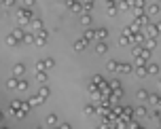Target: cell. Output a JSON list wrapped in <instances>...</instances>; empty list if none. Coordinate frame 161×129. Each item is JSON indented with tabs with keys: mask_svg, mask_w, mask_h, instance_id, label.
Here are the masks:
<instances>
[{
	"mask_svg": "<svg viewBox=\"0 0 161 129\" xmlns=\"http://www.w3.org/2000/svg\"><path fill=\"white\" fill-rule=\"evenodd\" d=\"M81 23H83V25H91V15L83 13V15H81Z\"/></svg>",
	"mask_w": 161,
	"mask_h": 129,
	"instance_id": "cell-21",
	"label": "cell"
},
{
	"mask_svg": "<svg viewBox=\"0 0 161 129\" xmlns=\"http://www.w3.org/2000/svg\"><path fill=\"white\" fill-rule=\"evenodd\" d=\"M138 99H148V93L144 89H140V91H138Z\"/></svg>",
	"mask_w": 161,
	"mask_h": 129,
	"instance_id": "cell-35",
	"label": "cell"
},
{
	"mask_svg": "<svg viewBox=\"0 0 161 129\" xmlns=\"http://www.w3.org/2000/svg\"><path fill=\"white\" fill-rule=\"evenodd\" d=\"M83 114H85V116H91V114H98V108H93V106L89 104V106H85V108H83Z\"/></svg>",
	"mask_w": 161,
	"mask_h": 129,
	"instance_id": "cell-12",
	"label": "cell"
},
{
	"mask_svg": "<svg viewBox=\"0 0 161 129\" xmlns=\"http://www.w3.org/2000/svg\"><path fill=\"white\" fill-rule=\"evenodd\" d=\"M119 72H123V74H131V72H134V68H131L129 64H121V70H119Z\"/></svg>",
	"mask_w": 161,
	"mask_h": 129,
	"instance_id": "cell-22",
	"label": "cell"
},
{
	"mask_svg": "<svg viewBox=\"0 0 161 129\" xmlns=\"http://www.w3.org/2000/svg\"><path fill=\"white\" fill-rule=\"evenodd\" d=\"M136 74H138V76H146V74H148V68H146V66H138V68H136Z\"/></svg>",
	"mask_w": 161,
	"mask_h": 129,
	"instance_id": "cell-18",
	"label": "cell"
},
{
	"mask_svg": "<svg viewBox=\"0 0 161 129\" xmlns=\"http://www.w3.org/2000/svg\"><path fill=\"white\" fill-rule=\"evenodd\" d=\"M138 23H140V25H146V23H148V17H146V15H140V17H138Z\"/></svg>",
	"mask_w": 161,
	"mask_h": 129,
	"instance_id": "cell-36",
	"label": "cell"
},
{
	"mask_svg": "<svg viewBox=\"0 0 161 129\" xmlns=\"http://www.w3.org/2000/svg\"><path fill=\"white\" fill-rule=\"evenodd\" d=\"M34 2H36V0H24V7H26V9H32Z\"/></svg>",
	"mask_w": 161,
	"mask_h": 129,
	"instance_id": "cell-42",
	"label": "cell"
},
{
	"mask_svg": "<svg viewBox=\"0 0 161 129\" xmlns=\"http://www.w3.org/2000/svg\"><path fill=\"white\" fill-rule=\"evenodd\" d=\"M83 7H85V13L91 11V7H93V0H83Z\"/></svg>",
	"mask_w": 161,
	"mask_h": 129,
	"instance_id": "cell-30",
	"label": "cell"
},
{
	"mask_svg": "<svg viewBox=\"0 0 161 129\" xmlns=\"http://www.w3.org/2000/svg\"><path fill=\"white\" fill-rule=\"evenodd\" d=\"M74 4H76V0H66V7H68V9H72Z\"/></svg>",
	"mask_w": 161,
	"mask_h": 129,
	"instance_id": "cell-45",
	"label": "cell"
},
{
	"mask_svg": "<svg viewBox=\"0 0 161 129\" xmlns=\"http://www.w3.org/2000/svg\"><path fill=\"white\" fill-rule=\"evenodd\" d=\"M59 129H72V127L68 125V123H64V125H59Z\"/></svg>",
	"mask_w": 161,
	"mask_h": 129,
	"instance_id": "cell-48",
	"label": "cell"
},
{
	"mask_svg": "<svg viewBox=\"0 0 161 129\" xmlns=\"http://www.w3.org/2000/svg\"><path fill=\"white\" fill-rule=\"evenodd\" d=\"M57 129H59V127H57Z\"/></svg>",
	"mask_w": 161,
	"mask_h": 129,
	"instance_id": "cell-51",
	"label": "cell"
},
{
	"mask_svg": "<svg viewBox=\"0 0 161 129\" xmlns=\"http://www.w3.org/2000/svg\"><path fill=\"white\" fill-rule=\"evenodd\" d=\"M21 108H24V102H17V99H15V102H11V106H9V110H11L13 114H15V112H19Z\"/></svg>",
	"mask_w": 161,
	"mask_h": 129,
	"instance_id": "cell-6",
	"label": "cell"
},
{
	"mask_svg": "<svg viewBox=\"0 0 161 129\" xmlns=\"http://www.w3.org/2000/svg\"><path fill=\"white\" fill-rule=\"evenodd\" d=\"M144 49H151V51H153V49H155V38H148V40H146V47H144Z\"/></svg>",
	"mask_w": 161,
	"mask_h": 129,
	"instance_id": "cell-37",
	"label": "cell"
},
{
	"mask_svg": "<svg viewBox=\"0 0 161 129\" xmlns=\"http://www.w3.org/2000/svg\"><path fill=\"white\" fill-rule=\"evenodd\" d=\"M131 7H134V0H121V4H119L121 11H129Z\"/></svg>",
	"mask_w": 161,
	"mask_h": 129,
	"instance_id": "cell-11",
	"label": "cell"
},
{
	"mask_svg": "<svg viewBox=\"0 0 161 129\" xmlns=\"http://www.w3.org/2000/svg\"><path fill=\"white\" fill-rule=\"evenodd\" d=\"M106 36H108V30H106V28H100V30H98V40H104Z\"/></svg>",
	"mask_w": 161,
	"mask_h": 129,
	"instance_id": "cell-25",
	"label": "cell"
},
{
	"mask_svg": "<svg viewBox=\"0 0 161 129\" xmlns=\"http://www.w3.org/2000/svg\"><path fill=\"white\" fill-rule=\"evenodd\" d=\"M106 70H110V72H119V70H121V64H119L117 59H110V62L106 64Z\"/></svg>",
	"mask_w": 161,
	"mask_h": 129,
	"instance_id": "cell-4",
	"label": "cell"
},
{
	"mask_svg": "<svg viewBox=\"0 0 161 129\" xmlns=\"http://www.w3.org/2000/svg\"><path fill=\"white\" fill-rule=\"evenodd\" d=\"M157 32H159V30H157V25H148V28H146V34H148L151 38H155Z\"/></svg>",
	"mask_w": 161,
	"mask_h": 129,
	"instance_id": "cell-19",
	"label": "cell"
},
{
	"mask_svg": "<svg viewBox=\"0 0 161 129\" xmlns=\"http://www.w3.org/2000/svg\"><path fill=\"white\" fill-rule=\"evenodd\" d=\"M117 7V2H114V0H106V9H114Z\"/></svg>",
	"mask_w": 161,
	"mask_h": 129,
	"instance_id": "cell-43",
	"label": "cell"
},
{
	"mask_svg": "<svg viewBox=\"0 0 161 129\" xmlns=\"http://www.w3.org/2000/svg\"><path fill=\"white\" fill-rule=\"evenodd\" d=\"M148 99L153 102L155 106H161V95H155V93H153V95H148Z\"/></svg>",
	"mask_w": 161,
	"mask_h": 129,
	"instance_id": "cell-24",
	"label": "cell"
},
{
	"mask_svg": "<svg viewBox=\"0 0 161 129\" xmlns=\"http://www.w3.org/2000/svg\"><path fill=\"white\" fill-rule=\"evenodd\" d=\"M131 53L134 55H142V49L138 47V44H131Z\"/></svg>",
	"mask_w": 161,
	"mask_h": 129,
	"instance_id": "cell-31",
	"label": "cell"
},
{
	"mask_svg": "<svg viewBox=\"0 0 161 129\" xmlns=\"http://www.w3.org/2000/svg\"><path fill=\"white\" fill-rule=\"evenodd\" d=\"M38 95H40L42 99H47V97L51 95V89H49L47 85H40V91H38Z\"/></svg>",
	"mask_w": 161,
	"mask_h": 129,
	"instance_id": "cell-10",
	"label": "cell"
},
{
	"mask_svg": "<svg viewBox=\"0 0 161 129\" xmlns=\"http://www.w3.org/2000/svg\"><path fill=\"white\" fill-rule=\"evenodd\" d=\"M106 51H108L106 42H104V40H98V44H96V53H98V55H104Z\"/></svg>",
	"mask_w": 161,
	"mask_h": 129,
	"instance_id": "cell-5",
	"label": "cell"
},
{
	"mask_svg": "<svg viewBox=\"0 0 161 129\" xmlns=\"http://www.w3.org/2000/svg\"><path fill=\"white\" fill-rule=\"evenodd\" d=\"M87 42H89L87 38H81V40H76V42H74V51H76V53H83V51L87 49Z\"/></svg>",
	"mask_w": 161,
	"mask_h": 129,
	"instance_id": "cell-3",
	"label": "cell"
},
{
	"mask_svg": "<svg viewBox=\"0 0 161 129\" xmlns=\"http://www.w3.org/2000/svg\"><path fill=\"white\" fill-rule=\"evenodd\" d=\"M13 36H15L17 40H24V36H26V32H24V30H21V28H15V30H13Z\"/></svg>",
	"mask_w": 161,
	"mask_h": 129,
	"instance_id": "cell-15",
	"label": "cell"
},
{
	"mask_svg": "<svg viewBox=\"0 0 161 129\" xmlns=\"http://www.w3.org/2000/svg\"><path fill=\"white\" fill-rule=\"evenodd\" d=\"M87 89H89V93H91V95L98 93V85H96V83H89V87H87Z\"/></svg>",
	"mask_w": 161,
	"mask_h": 129,
	"instance_id": "cell-33",
	"label": "cell"
},
{
	"mask_svg": "<svg viewBox=\"0 0 161 129\" xmlns=\"http://www.w3.org/2000/svg\"><path fill=\"white\" fill-rule=\"evenodd\" d=\"M45 64H47V66H49V70H51V68H53V66H55V62H53V59H51V57H49V59H45Z\"/></svg>",
	"mask_w": 161,
	"mask_h": 129,
	"instance_id": "cell-46",
	"label": "cell"
},
{
	"mask_svg": "<svg viewBox=\"0 0 161 129\" xmlns=\"http://www.w3.org/2000/svg\"><path fill=\"white\" fill-rule=\"evenodd\" d=\"M24 70H26L24 64H15V66H13V74H15V76H21V74H24Z\"/></svg>",
	"mask_w": 161,
	"mask_h": 129,
	"instance_id": "cell-13",
	"label": "cell"
},
{
	"mask_svg": "<svg viewBox=\"0 0 161 129\" xmlns=\"http://www.w3.org/2000/svg\"><path fill=\"white\" fill-rule=\"evenodd\" d=\"M42 102H45V99H42L40 95H34V97L30 99V104H32V106H40V104H42Z\"/></svg>",
	"mask_w": 161,
	"mask_h": 129,
	"instance_id": "cell-23",
	"label": "cell"
},
{
	"mask_svg": "<svg viewBox=\"0 0 161 129\" xmlns=\"http://www.w3.org/2000/svg\"><path fill=\"white\" fill-rule=\"evenodd\" d=\"M140 57H142V59L146 62V59L151 57V49H142V55H140Z\"/></svg>",
	"mask_w": 161,
	"mask_h": 129,
	"instance_id": "cell-34",
	"label": "cell"
},
{
	"mask_svg": "<svg viewBox=\"0 0 161 129\" xmlns=\"http://www.w3.org/2000/svg\"><path fill=\"white\" fill-rule=\"evenodd\" d=\"M34 19V15L30 13V9H26V7H21L19 11H17V21L21 23V25H26V23H30Z\"/></svg>",
	"mask_w": 161,
	"mask_h": 129,
	"instance_id": "cell-1",
	"label": "cell"
},
{
	"mask_svg": "<svg viewBox=\"0 0 161 129\" xmlns=\"http://www.w3.org/2000/svg\"><path fill=\"white\" fill-rule=\"evenodd\" d=\"M17 42H19V40H17V38H15L13 34H9V36H7V44H9V47H15Z\"/></svg>",
	"mask_w": 161,
	"mask_h": 129,
	"instance_id": "cell-26",
	"label": "cell"
},
{
	"mask_svg": "<svg viewBox=\"0 0 161 129\" xmlns=\"http://www.w3.org/2000/svg\"><path fill=\"white\" fill-rule=\"evenodd\" d=\"M2 2H4V7H13V4H15V0H2Z\"/></svg>",
	"mask_w": 161,
	"mask_h": 129,
	"instance_id": "cell-47",
	"label": "cell"
},
{
	"mask_svg": "<svg viewBox=\"0 0 161 129\" xmlns=\"http://www.w3.org/2000/svg\"><path fill=\"white\" fill-rule=\"evenodd\" d=\"M15 116H17V119H26V116H28V112H26L24 108H21L19 112H15Z\"/></svg>",
	"mask_w": 161,
	"mask_h": 129,
	"instance_id": "cell-38",
	"label": "cell"
},
{
	"mask_svg": "<svg viewBox=\"0 0 161 129\" xmlns=\"http://www.w3.org/2000/svg\"><path fill=\"white\" fill-rule=\"evenodd\" d=\"M17 83H19V79H17V76H13V79L9 81V87H11V89H17Z\"/></svg>",
	"mask_w": 161,
	"mask_h": 129,
	"instance_id": "cell-32",
	"label": "cell"
},
{
	"mask_svg": "<svg viewBox=\"0 0 161 129\" xmlns=\"http://www.w3.org/2000/svg\"><path fill=\"white\" fill-rule=\"evenodd\" d=\"M47 79H49V76H47V72H36V81H38L40 85H45V83H47Z\"/></svg>",
	"mask_w": 161,
	"mask_h": 129,
	"instance_id": "cell-14",
	"label": "cell"
},
{
	"mask_svg": "<svg viewBox=\"0 0 161 129\" xmlns=\"http://www.w3.org/2000/svg\"><path fill=\"white\" fill-rule=\"evenodd\" d=\"M21 42H26V44H32V42H36V32H26V36H24V40Z\"/></svg>",
	"mask_w": 161,
	"mask_h": 129,
	"instance_id": "cell-8",
	"label": "cell"
},
{
	"mask_svg": "<svg viewBox=\"0 0 161 129\" xmlns=\"http://www.w3.org/2000/svg\"><path fill=\"white\" fill-rule=\"evenodd\" d=\"M45 121H47V125L53 127V125L57 123V114H47V119H45Z\"/></svg>",
	"mask_w": 161,
	"mask_h": 129,
	"instance_id": "cell-20",
	"label": "cell"
},
{
	"mask_svg": "<svg viewBox=\"0 0 161 129\" xmlns=\"http://www.w3.org/2000/svg\"><path fill=\"white\" fill-rule=\"evenodd\" d=\"M159 123H161V116H159Z\"/></svg>",
	"mask_w": 161,
	"mask_h": 129,
	"instance_id": "cell-50",
	"label": "cell"
},
{
	"mask_svg": "<svg viewBox=\"0 0 161 129\" xmlns=\"http://www.w3.org/2000/svg\"><path fill=\"white\" fill-rule=\"evenodd\" d=\"M47 70H49V66L45 64V59H40V62L36 64V72H47Z\"/></svg>",
	"mask_w": 161,
	"mask_h": 129,
	"instance_id": "cell-16",
	"label": "cell"
},
{
	"mask_svg": "<svg viewBox=\"0 0 161 129\" xmlns=\"http://www.w3.org/2000/svg\"><path fill=\"white\" fill-rule=\"evenodd\" d=\"M2 119H4V114H2V112H0V121H2Z\"/></svg>",
	"mask_w": 161,
	"mask_h": 129,
	"instance_id": "cell-49",
	"label": "cell"
},
{
	"mask_svg": "<svg viewBox=\"0 0 161 129\" xmlns=\"http://www.w3.org/2000/svg\"><path fill=\"white\" fill-rule=\"evenodd\" d=\"M30 25H32V30H34V32H40V30H42V21H40L38 17H34V19L30 21Z\"/></svg>",
	"mask_w": 161,
	"mask_h": 129,
	"instance_id": "cell-7",
	"label": "cell"
},
{
	"mask_svg": "<svg viewBox=\"0 0 161 129\" xmlns=\"http://www.w3.org/2000/svg\"><path fill=\"white\" fill-rule=\"evenodd\" d=\"M121 97H123V89H114V91H112V99H114V102L121 99Z\"/></svg>",
	"mask_w": 161,
	"mask_h": 129,
	"instance_id": "cell-28",
	"label": "cell"
},
{
	"mask_svg": "<svg viewBox=\"0 0 161 129\" xmlns=\"http://www.w3.org/2000/svg\"><path fill=\"white\" fill-rule=\"evenodd\" d=\"M108 87H110L112 91H114V89H121V83H119V81H112V83H110Z\"/></svg>",
	"mask_w": 161,
	"mask_h": 129,
	"instance_id": "cell-39",
	"label": "cell"
},
{
	"mask_svg": "<svg viewBox=\"0 0 161 129\" xmlns=\"http://www.w3.org/2000/svg\"><path fill=\"white\" fill-rule=\"evenodd\" d=\"M17 89H19V91H26V89H28V81H21V79H19V83H17Z\"/></svg>",
	"mask_w": 161,
	"mask_h": 129,
	"instance_id": "cell-29",
	"label": "cell"
},
{
	"mask_svg": "<svg viewBox=\"0 0 161 129\" xmlns=\"http://www.w3.org/2000/svg\"><path fill=\"white\" fill-rule=\"evenodd\" d=\"M157 11H159V7H157V4H151V7H148V15H155Z\"/></svg>",
	"mask_w": 161,
	"mask_h": 129,
	"instance_id": "cell-41",
	"label": "cell"
},
{
	"mask_svg": "<svg viewBox=\"0 0 161 129\" xmlns=\"http://www.w3.org/2000/svg\"><path fill=\"white\" fill-rule=\"evenodd\" d=\"M108 17H117V7H114V9H108Z\"/></svg>",
	"mask_w": 161,
	"mask_h": 129,
	"instance_id": "cell-44",
	"label": "cell"
},
{
	"mask_svg": "<svg viewBox=\"0 0 161 129\" xmlns=\"http://www.w3.org/2000/svg\"><path fill=\"white\" fill-rule=\"evenodd\" d=\"M91 83H96L100 89H102V87H106V81H104V76H100V74H96L93 79H91Z\"/></svg>",
	"mask_w": 161,
	"mask_h": 129,
	"instance_id": "cell-9",
	"label": "cell"
},
{
	"mask_svg": "<svg viewBox=\"0 0 161 129\" xmlns=\"http://www.w3.org/2000/svg\"><path fill=\"white\" fill-rule=\"evenodd\" d=\"M136 114H138V116H146V108H142V106L136 108Z\"/></svg>",
	"mask_w": 161,
	"mask_h": 129,
	"instance_id": "cell-40",
	"label": "cell"
},
{
	"mask_svg": "<svg viewBox=\"0 0 161 129\" xmlns=\"http://www.w3.org/2000/svg\"><path fill=\"white\" fill-rule=\"evenodd\" d=\"M47 30H40V32H36V44L38 47H45V44H47Z\"/></svg>",
	"mask_w": 161,
	"mask_h": 129,
	"instance_id": "cell-2",
	"label": "cell"
},
{
	"mask_svg": "<svg viewBox=\"0 0 161 129\" xmlns=\"http://www.w3.org/2000/svg\"><path fill=\"white\" fill-rule=\"evenodd\" d=\"M146 68H148V74H157L159 72V66L157 64H146Z\"/></svg>",
	"mask_w": 161,
	"mask_h": 129,
	"instance_id": "cell-27",
	"label": "cell"
},
{
	"mask_svg": "<svg viewBox=\"0 0 161 129\" xmlns=\"http://www.w3.org/2000/svg\"><path fill=\"white\" fill-rule=\"evenodd\" d=\"M85 38H87V40L98 38V30H87V32H85Z\"/></svg>",
	"mask_w": 161,
	"mask_h": 129,
	"instance_id": "cell-17",
	"label": "cell"
}]
</instances>
